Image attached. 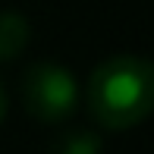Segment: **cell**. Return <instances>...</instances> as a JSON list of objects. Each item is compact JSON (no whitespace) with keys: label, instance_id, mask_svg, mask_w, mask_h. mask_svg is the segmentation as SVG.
<instances>
[{"label":"cell","instance_id":"obj_1","mask_svg":"<svg viewBox=\"0 0 154 154\" xmlns=\"http://www.w3.org/2000/svg\"><path fill=\"white\" fill-rule=\"evenodd\" d=\"M154 107V69L142 57H110L88 79V110L107 129L138 126Z\"/></svg>","mask_w":154,"mask_h":154},{"label":"cell","instance_id":"obj_2","mask_svg":"<svg viewBox=\"0 0 154 154\" xmlns=\"http://www.w3.org/2000/svg\"><path fill=\"white\" fill-rule=\"evenodd\" d=\"M22 97L29 113H35L44 123H57L69 116L75 107V79L69 75V69L57 63H38L25 72Z\"/></svg>","mask_w":154,"mask_h":154},{"label":"cell","instance_id":"obj_3","mask_svg":"<svg viewBox=\"0 0 154 154\" xmlns=\"http://www.w3.org/2000/svg\"><path fill=\"white\" fill-rule=\"evenodd\" d=\"M32 38V29H29V19L22 13H0V60H13L25 51Z\"/></svg>","mask_w":154,"mask_h":154},{"label":"cell","instance_id":"obj_4","mask_svg":"<svg viewBox=\"0 0 154 154\" xmlns=\"http://www.w3.org/2000/svg\"><path fill=\"white\" fill-rule=\"evenodd\" d=\"M57 154H97V138L91 132H72L63 138Z\"/></svg>","mask_w":154,"mask_h":154},{"label":"cell","instance_id":"obj_5","mask_svg":"<svg viewBox=\"0 0 154 154\" xmlns=\"http://www.w3.org/2000/svg\"><path fill=\"white\" fill-rule=\"evenodd\" d=\"M6 116V91H3V85H0V120Z\"/></svg>","mask_w":154,"mask_h":154}]
</instances>
